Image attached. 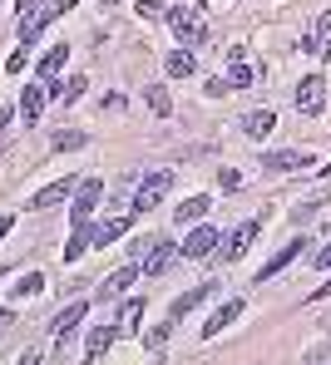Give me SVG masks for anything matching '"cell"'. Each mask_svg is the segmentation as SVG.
<instances>
[{"label":"cell","mask_w":331,"mask_h":365,"mask_svg":"<svg viewBox=\"0 0 331 365\" xmlns=\"http://www.w3.org/2000/svg\"><path fill=\"white\" fill-rule=\"evenodd\" d=\"M168 257H173V247H168V242H153V252H143V262H148V277H158V272L168 267Z\"/></svg>","instance_id":"cell-27"},{"label":"cell","mask_w":331,"mask_h":365,"mask_svg":"<svg viewBox=\"0 0 331 365\" xmlns=\"http://www.w3.org/2000/svg\"><path fill=\"white\" fill-rule=\"evenodd\" d=\"M45 94H50V99H60V104H74V99L84 94V79H50V84H45Z\"/></svg>","instance_id":"cell-20"},{"label":"cell","mask_w":331,"mask_h":365,"mask_svg":"<svg viewBox=\"0 0 331 365\" xmlns=\"http://www.w3.org/2000/svg\"><path fill=\"white\" fill-rule=\"evenodd\" d=\"M138 321H143V302H124L114 316V331L119 336H138Z\"/></svg>","instance_id":"cell-17"},{"label":"cell","mask_w":331,"mask_h":365,"mask_svg":"<svg viewBox=\"0 0 331 365\" xmlns=\"http://www.w3.org/2000/svg\"><path fill=\"white\" fill-rule=\"evenodd\" d=\"M65 60H69V45H55V50H45V55H40V64H35V79H55Z\"/></svg>","instance_id":"cell-19"},{"label":"cell","mask_w":331,"mask_h":365,"mask_svg":"<svg viewBox=\"0 0 331 365\" xmlns=\"http://www.w3.org/2000/svg\"><path fill=\"white\" fill-rule=\"evenodd\" d=\"M163 69H168L173 79H193V74H198V60H193V50H173V55L163 60Z\"/></svg>","instance_id":"cell-18"},{"label":"cell","mask_w":331,"mask_h":365,"mask_svg":"<svg viewBox=\"0 0 331 365\" xmlns=\"http://www.w3.org/2000/svg\"><path fill=\"white\" fill-rule=\"evenodd\" d=\"M173 187V173L168 168H158V173H148V178L138 182V192H133V212H153L158 207V197Z\"/></svg>","instance_id":"cell-3"},{"label":"cell","mask_w":331,"mask_h":365,"mask_svg":"<svg viewBox=\"0 0 331 365\" xmlns=\"http://www.w3.org/2000/svg\"><path fill=\"white\" fill-rule=\"evenodd\" d=\"M84 143H89V138H84L79 128H60V133L50 138V148H55V153H79Z\"/></svg>","instance_id":"cell-24"},{"label":"cell","mask_w":331,"mask_h":365,"mask_svg":"<svg viewBox=\"0 0 331 365\" xmlns=\"http://www.w3.org/2000/svg\"><path fill=\"white\" fill-rule=\"evenodd\" d=\"M168 25H173V40L188 50V45H203L208 40V25H203L198 10H168Z\"/></svg>","instance_id":"cell-2"},{"label":"cell","mask_w":331,"mask_h":365,"mask_svg":"<svg viewBox=\"0 0 331 365\" xmlns=\"http://www.w3.org/2000/svg\"><path fill=\"white\" fill-rule=\"evenodd\" d=\"M40 292H45V277L40 272H30V277L15 282V297H40Z\"/></svg>","instance_id":"cell-28"},{"label":"cell","mask_w":331,"mask_h":365,"mask_svg":"<svg viewBox=\"0 0 331 365\" xmlns=\"http://www.w3.org/2000/svg\"><path fill=\"white\" fill-rule=\"evenodd\" d=\"M0 277H5V267H0Z\"/></svg>","instance_id":"cell-38"},{"label":"cell","mask_w":331,"mask_h":365,"mask_svg":"<svg viewBox=\"0 0 331 365\" xmlns=\"http://www.w3.org/2000/svg\"><path fill=\"white\" fill-rule=\"evenodd\" d=\"M138 15H143V20H153V15H163V0H138Z\"/></svg>","instance_id":"cell-32"},{"label":"cell","mask_w":331,"mask_h":365,"mask_svg":"<svg viewBox=\"0 0 331 365\" xmlns=\"http://www.w3.org/2000/svg\"><path fill=\"white\" fill-rule=\"evenodd\" d=\"M168 331H173V321H163V326H153V331L143 336V346H148V351H158V346L168 341Z\"/></svg>","instance_id":"cell-30"},{"label":"cell","mask_w":331,"mask_h":365,"mask_svg":"<svg viewBox=\"0 0 331 365\" xmlns=\"http://www.w3.org/2000/svg\"><path fill=\"white\" fill-rule=\"evenodd\" d=\"M258 227H263V222H258V217H253V222H243V227H238V232H233V237H228V242H218V252H223V257H228V262H238V257H243V252H248V247H253V237H258Z\"/></svg>","instance_id":"cell-8"},{"label":"cell","mask_w":331,"mask_h":365,"mask_svg":"<svg viewBox=\"0 0 331 365\" xmlns=\"http://www.w3.org/2000/svg\"><path fill=\"white\" fill-rule=\"evenodd\" d=\"M148 109H153L158 119H168V114H173V99H168V89H163V84H148Z\"/></svg>","instance_id":"cell-26"},{"label":"cell","mask_w":331,"mask_h":365,"mask_svg":"<svg viewBox=\"0 0 331 365\" xmlns=\"http://www.w3.org/2000/svg\"><path fill=\"white\" fill-rule=\"evenodd\" d=\"M10 227H15V217H10V212H5V217H0V237H5V232H10Z\"/></svg>","instance_id":"cell-35"},{"label":"cell","mask_w":331,"mask_h":365,"mask_svg":"<svg viewBox=\"0 0 331 365\" xmlns=\"http://www.w3.org/2000/svg\"><path fill=\"white\" fill-rule=\"evenodd\" d=\"M292 104H297L302 119H317V114L327 109V74H307V79L297 84V94H292Z\"/></svg>","instance_id":"cell-1"},{"label":"cell","mask_w":331,"mask_h":365,"mask_svg":"<svg viewBox=\"0 0 331 365\" xmlns=\"http://www.w3.org/2000/svg\"><path fill=\"white\" fill-rule=\"evenodd\" d=\"M302 247H307V237H297V242H287V247H282V252H277V257H272V262L263 267V272H258V282H272L277 272H287V267H292V262L302 257Z\"/></svg>","instance_id":"cell-13"},{"label":"cell","mask_w":331,"mask_h":365,"mask_svg":"<svg viewBox=\"0 0 331 365\" xmlns=\"http://www.w3.org/2000/svg\"><path fill=\"white\" fill-rule=\"evenodd\" d=\"M40 109H45V89H40V84H30V89L20 94V119L35 123V119H40Z\"/></svg>","instance_id":"cell-22"},{"label":"cell","mask_w":331,"mask_h":365,"mask_svg":"<svg viewBox=\"0 0 331 365\" xmlns=\"http://www.w3.org/2000/svg\"><path fill=\"white\" fill-rule=\"evenodd\" d=\"M238 316H243V297H228V302H223L213 316H208V321H203V336H218V331H223V326H233Z\"/></svg>","instance_id":"cell-10"},{"label":"cell","mask_w":331,"mask_h":365,"mask_svg":"<svg viewBox=\"0 0 331 365\" xmlns=\"http://www.w3.org/2000/svg\"><path fill=\"white\" fill-rule=\"evenodd\" d=\"M10 321H15V311H5V306H0V326H10Z\"/></svg>","instance_id":"cell-36"},{"label":"cell","mask_w":331,"mask_h":365,"mask_svg":"<svg viewBox=\"0 0 331 365\" xmlns=\"http://www.w3.org/2000/svg\"><path fill=\"white\" fill-rule=\"evenodd\" d=\"M20 365H40V351H35V346H30V351H25V356H20Z\"/></svg>","instance_id":"cell-34"},{"label":"cell","mask_w":331,"mask_h":365,"mask_svg":"<svg viewBox=\"0 0 331 365\" xmlns=\"http://www.w3.org/2000/svg\"><path fill=\"white\" fill-rule=\"evenodd\" d=\"M99 197H104V182H99V178H84L79 187H74V207H69V222L79 227V222H84V217H89L94 207H99Z\"/></svg>","instance_id":"cell-4"},{"label":"cell","mask_w":331,"mask_h":365,"mask_svg":"<svg viewBox=\"0 0 331 365\" xmlns=\"http://www.w3.org/2000/svg\"><path fill=\"white\" fill-rule=\"evenodd\" d=\"M267 173H302V168H312V153H302V148H272L263 158Z\"/></svg>","instance_id":"cell-5"},{"label":"cell","mask_w":331,"mask_h":365,"mask_svg":"<svg viewBox=\"0 0 331 365\" xmlns=\"http://www.w3.org/2000/svg\"><path fill=\"white\" fill-rule=\"evenodd\" d=\"M218 182H223V187H228V192H233V187H238V182H243V173H233V168H223V173H218Z\"/></svg>","instance_id":"cell-33"},{"label":"cell","mask_w":331,"mask_h":365,"mask_svg":"<svg viewBox=\"0 0 331 365\" xmlns=\"http://www.w3.org/2000/svg\"><path fill=\"white\" fill-rule=\"evenodd\" d=\"M74 187H79L74 178H60V182H50V187H40V192L30 197V207H35V212H45V207H55V202H65V197H74Z\"/></svg>","instance_id":"cell-7"},{"label":"cell","mask_w":331,"mask_h":365,"mask_svg":"<svg viewBox=\"0 0 331 365\" xmlns=\"http://www.w3.org/2000/svg\"><path fill=\"white\" fill-rule=\"evenodd\" d=\"M272 128H277V114H272V109H248V114H243V133H248V138H267Z\"/></svg>","instance_id":"cell-15"},{"label":"cell","mask_w":331,"mask_h":365,"mask_svg":"<svg viewBox=\"0 0 331 365\" xmlns=\"http://www.w3.org/2000/svg\"><path fill=\"white\" fill-rule=\"evenodd\" d=\"M84 311H89V302H69L60 316H55V341L60 346H69V336L79 331V321H84Z\"/></svg>","instance_id":"cell-6"},{"label":"cell","mask_w":331,"mask_h":365,"mask_svg":"<svg viewBox=\"0 0 331 365\" xmlns=\"http://www.w3.org/2000/svg\"><path fill=\"white\" fill-rule=\"evenodd\" d=\"M208 297H213V287H193V292H188V297H178V302H173V311H168V321H173V326H178V321H183V316H188V311H198V306L208 302Z\"/></svg>","instance_id":"cell-16"},{"label":"cell","mask_w":331,"mask_h":365,"mask_svg":"<svg viewBox=\"0 0 331 365\" xmlns=\"http://www.w3.org/2000/svg\"><path fill=\"white\" fill-rule=\"evenodd\" d=\"M84 247H94V232L79 222V227L69 232V242H65V262H79V257H84Z\"/></svg>","instance_id":"cell-23"},{"label":"cell","mask_w":331,"mask_h":365,"mask_svg":"<svg viewBox=\"0 0 331 365\" xmlns=\"http://www.w3.org/2000/svg\"><path fill=\"white\" fill-rule=\"evenodd\" d=\"M133 282H138V267H119L114 277H104V287H99V297H104V302H119V297L129 292Z\"/></svg>","instance_id":"cell-14"},{"label":"cell","mask_w":331,"mask_h":365,"mask_svg":"<svg viewBox=\"0 0 331 365\" xmlns=\"http://www.w3.org/2000/svg\"><path fill=\"white\" fill-rule=\"evenodd\" d=\"M218 237H223V232H213V227H193L178 252H183V257H208V252H218Z\"/></svg>","instance_id":"cell-11"},{"label":"cell","mask_w":331,"mask_h":365,"mask_svg":"<svg viewBox=\"0 0 331 365\" xmlns=\"http://www.w3.org/2000/svg\"><path fill=\"white\" fill-rule=\"evenodd\" d=\"M208 207H213V197H188V202H178V222H183V227H188V222H203Z\"/></svg>","instance_id":"cell-25"},{"label":"cell","mask_w":331,"mask_h":365,"mask_svg":"<svg viewBox=\"0 0 331 365\" xmlns=\"http://www.w3.org/2000/svg\"><path fill=\"white\" fill-rule=\"evenodd\" d=\"M5 119H10V109H0V133H5Z\"/></svg>","instance_id":"cell-37"},{"label":"cell","mask_w":331,"mask_h":365,"mask_svg":"<svg viewBox=\"0 0 331 365\" xmlns=\"http://www.w3.org/2000/svg\"><path fill=\"white\" fill-rule=\"evenodd\" d=\"M312 55H322V60H331V10H322L317 15V25H312V35L302 40Z\"/></svg>","instance_id":"cell-9"},{"label":"cell","mask_w":331,"mask_h":365,"mask_svg":"<svg viewBox=\"0 0 331 365\" xmlns=\"http://www.w3.org/2000/svg\"><path fill=\"white\" fill-rule=\"evenodd\" d=\"M25 64H30V45H20V50H15V55L5 60V69H10V74H20Z\"/></svg>","instance_id":"cell-31"},{"label":"cell","mask_w":331,"mask_h":365,"mask_svg":"<svg viewBox=\"0 0 331 365\" xmlns=\"http://www.w3.org/2000/svg\"><path fill=\"white\" fill-rule=\"evenodd\" d=\"M129 222H133V207H129V212H119V217H104V222L94 227V247H109V242H119V237L129 232Z\"/></svg>","instance_id":"cell-12"},{"label":"cell","mask_w":331,"mask_h":365,"mask_svg":"<svg viewBox=\"0 0 331 365\" xmlns=\"http://www.w3.org/2000/svg\"><path fill=\"white\" fill-rule=\"evenodd\" d=\"M228 84H233V89H248V84H258V74L238 60V64H233V74H228Z\"/></svg>","instance_id":"cell-29"},{"label":"cell","mask_w":331,"mask_h":365,"mask_svg":"<svg viewBox=\"0 0 331 365\" xmlns=\"http://www.w3.org/2000/svg\"><path fill=\"white\" fill-rule=\"evenodd\" d=\"M114 341H119V331H114V326H94V331H89V346H84V351H89V361H99Z\"/></svg>","instance_id":"cell-21"}]
</instances>
